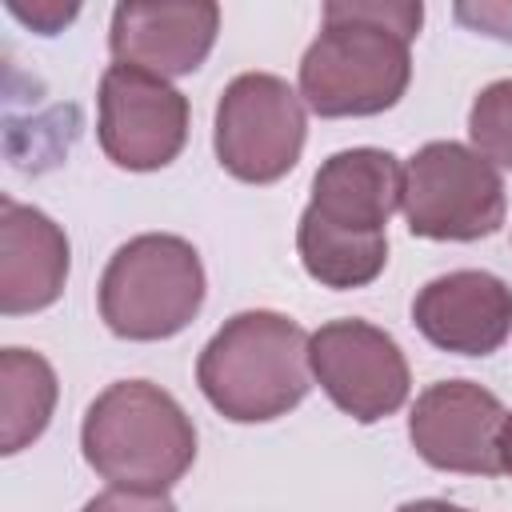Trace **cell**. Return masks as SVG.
<instances>
[{
	"instance_id": "cell-1",
	"label": "cell",
	"mask_w": 512,
	"mask_h": 512,
	"mask_svg": "<svg viewBox=\"0 0 512 512\" xmlns=\"http://www.w3.org/2000/svg\"><path fill=\"white\" fill-rule=\"evenodd\" d=\"M404 200V168L384 148L332 152L312 176L296 228L304 272L324 288H364L388 264V216Z\"/></svg>"
},
{
	"instance_id": "cell-2",
	"label": "cell",
	"mask_w": 512,
	"mask_h": 512,
	"mask_svg": "<svg viewBox=\"0 0 512 512\" xmlns=\"http://www.w3.org/2000/svg\"><path fill=\"white\" fill-rule=\"evenodd\" d=\"M424 8L412 0H332L300 60V100L316 116L388 112L412 80V36Z\"/></svg>"
},
{
	"instance_id": "cell-3",
	"label": "cell",
	"mask_w": 512,
	"mask_h": 512,
	"mask_svg": "<svg viewBox=\"0 0 512 512\" xmlns=\"http://www.w3.org/2000/svg\"><path fill=\"white\" fill-rule=\"evenodd\" d=\"M308 340L312 336L280 312H236L204 344L196 384L208 404L236 424L276 420L312 388Z\"/></svg>"
},
{
	"instance_id": "cell-4",
	"label": "cell",
	"mask_w": 512,
	"mask_h": 512,
	"mask_svg": "<svg viewBox=\"0 0 512 512\" xmlns=\"http://www.w3.org/2000/svg\"><path fill=\"white\" fill-rule=\"evenodd\" d=\"M80 448L112 488L168 492L196 460V428L160 384L116 380L88 404Z\"/></svg>"
},
{
	"instance_id": "cell-5",
	"label": "cell",
	"mask_w": 512,
	"mask_h": 512,
	"mask_svg": "<svg viewBox=\"0 0 512 512\" xmlns=\"http://www.w3.org/2000/svg\"><path fill=\"white\" fill-rule=\"evenodd\" d=\"M200 304L204 264L184 236H132L100 276V316L124 340H168L192 324Z\"/></svg>"
},
{
	"instance_id": "cell-6",
	"label": "cell",
	"mask_w": 512,
	"mask_h": 512,
	"mask_svg": "<svg viewBox=\"0 0 512 512\" xmlns=\"http://www.w3.org/2000/svg\"><path fill=\"white\" fill-rule=\"evenodd\" d=\"M404 220L424 240H480L504 224V180L492 160L456 140H432L404 168Z\"/></svg>"
},
{
	"instance_id": "cell-7",
	"label": "cell",
	"mask_w": 512,
	"mask_h": 512,
	"mask_svg": "<svg viewBox=\"0 0 512 512\" xmlns=\"http://www.w3.org/2000/svg\"><path fill=\"white\" fill-rule=\"evenodd\" d=\"M308 116L300 92L272 72L236 76L216 104V160L244 184H272L288 176L304 152Z\"/></svg>"
},
{
	"instance_id": "cell-8",
	"label": "cell",
	"mask_w": 512,
	"mask_h": 512,
	"mask_svg": "<svg viewBox=\"0 0 512 512\" xmlns=\"http://www.w3.org/2000/svg\"><path fill=\"white\" fill-rule=\"evenodd\" d=\"M96 136L112 164L128 172H152L180 156L188 140V100L164 76L112 64L100 76Z\"/></svg>"
},
{
	"instance_id": "cell-9",
	"label": "cell",
	"mask_w": 512,
	"mask_h": 512,
	"mask_svg": "<svg viewBox=\"0 0 512 512\" xmlns=\"http://www.w3.org/2000/svg\"><path fill=\"white\" fill-rule=\"evenodd\" d=\"M308 360L328 400L360 424H376L408 400V360L400 344L368 320L352 316L316 328Z\"/></svg>"
},
{
	"instance_id": "cell-10",
	"label": "cell",
	"mask_w": 512,
	"mask_h": 512,
	"mask_svg": "<svg viewBox=\"0 0 512 512\" xmlns=\"http://www.w3.org/2000/svg\"><path fill=\"white\" fill-rule=\"evenodd\" d=\"M504 404L472 380H440L424 388L408 416V440L424 464L440 472L496 476Z\"/></svg>"
},
{
	"instance_id": "cell-11",
	"label": "cell",
	"mask_w": 512,
	"mask_h": 512,
	"mask_svg": "<svg viewBox=\"0 0 512 512\" xmlns=\"http://www.w3.org/2000/svg\"><path fill=\"white\" fill-rule=\"evenodd\" d=\"M412 324L456 356H488L512 332V288L480 268L428 280L412 300Z\"/></svg>"
},
{
	"instance_id": "cell-12",
	"label": "cell",
	"mask_w": 512,
	"mask_h": 512,
	"mask_svg": "<svg viewBox=\"0 0 512 512\" xmlns=\"http://www.w3.org/2000/svg\"><path fill=\"white\" fill-rule=\"evenodd\" d=\"M220 32V8L212 0L192 4H116L108 48L116 64L144 68L152 76L196 72Z\"/></svg>"
},
{
	"instance_id": "cell-13",
	"label": "cell",
	"mask_w": 512,
	"mask_h": 512,
	"mask_svg": "<svg viewBox=\"0 0 512 512\" xmlns=\"http://www.w3.org/2000/svg\"><path fill=\"white\" fill-rule=\"evenodd\" d=\"M68 280V236L32 204L0 200V312L24 316L60 300Z\"/></svg>"
},
{
	"instance_id": "cell-14",
	"label": "cell",
	"mask_w": 512,
	"mask_h": 512,
	"mask_svg": "<svg viewBox=\"0 0 512 512\" xmlns=\"http://www.w3.org/2000/svg\"><path fill=\"white\" fill-rule=\"evenodd\" d=\"M56 372L40 352L4 348L0 352V452L28 448L52 420L56 408Z\"/></svg>"
},
{
	"instance_id": "cell-15",
	"label": "cell",
	"mask_w": 512,
	"mask_h": 512,
	"mask_svg": "<svg viewBox=\"0 0 512 512\" xmlns=\"http://www.w3.org/2000/svg\"><path fill=\"white\" fill-rule=\"evenodd\" d=\"M468 136L484 160L512 168V80H492L480 88L468 112Z\"/></svg>"
},
{
	"instance_id": "cell-16",
	"label": "cell",
	"mask_w": 512,
	"mask_h": 512,
	"mask_svg": "<svg viewBox=\"0 0 512 512\" xmlns=\"http://www.w3.org/2000/svg\"><path fill=\"white\" fill-rule=\"evenodd\" d=\"M80 512H176L164 492H136V488H108L92 496Z\"/></svg>"
},
{
	"instance_id": "cell-17",
	"label": "cell",
	"mask_w": 512,
	"mask_h": 512,
	"mask_svg": "<svg viewBox=\"0 0 512 512\" xmlns=\"http://www.w3.org/2000/svg\"><path fill=\"white\" fill-rule=\"evenodd\" d=\"M8 12L16 16V20H24V24H32L36 32H44V36H52V32H60L68 20H76V4H56V0H40V4H20V0H8Z\"/></svg>"
},
{
	"instance_id": "cell-18",
	"label": "cell",
	"mask_w": 512,
	"mask_h": 512,
	"mask_svg": "<svg viewBox=\"0 0 512 512\" xmlns=\"http://www.w3.org/2000/svg\"><path fill=\"white\" fill-rule=\"evenodd\" d=\"M456 16L476 24V28H484V32H492V36H500V40H512V4H480V8L460 4Z\"/></svg>"
},
{
	"instance_id": "cell-19",
	"label": "cell",
	"mask_w": 512,
	"mask_h": 512,
	"mask_svg": "<svg viewBox=\"0 0 512 512\" xmlns=\"http://www.w3.org/2000/svg\"><path fill=\"white\" fill-rule=\"evenodd\" d=\"M396 512H468V508L448 504V500H408V504H400Z\"/></svg>"
},
{
	"instance_id": "cell-20",
	"label": "cell",
	"mask_w": 512,
	"mask_h": 512,
	"mask_svg": "<svg viewBox=\"0 0 512 512\" xmlns=\"http://www.w3.org/2000/svg\"><path fill=\"white\" fill-rule=\"evenodd\" d=\"M500 472L512 476V412L504 416V428H500Z\"/></svg>"
}]
</instances>
